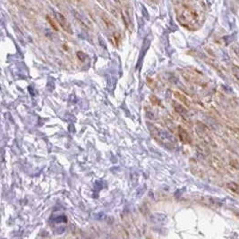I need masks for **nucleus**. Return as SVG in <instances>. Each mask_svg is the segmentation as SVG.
I'll return each mask as SVG.
<instances>
[{"label": "nucleus", "instance_id": "f257e3e1", "mask_svg": "<svg viewBox=\"0 0 239 239\" xmlns=\"http://www.w3.org/2000/svg\"><path fill=\"white\" fill-rule=\"evenodd\" d=\"M196 3L178 2L176 6V14L178 23L188 30H198L204 21V12L201 6H195Z\"/></svg>", "mask_w": 239, "mask_h": 239}, {"label": "nucleus", "instance_id": "f03ea898", "mask_svg": "<svg viewBox=\"0 0 239 239\" xmlns=\"http://www.w3.org/2000/svg\"><path fill=\"white\" fill-rule=\"evenodd\" d=\"M121 13H122V18L124 20V23L125 24L126 28L129 30H132L133 28V22H132V17L131 14L129 13V10L127 8V6L124 7L123 9H121Z\"/></svg>", "mask_w": 239, "mask_h": 239}, {"label": "nucleus", "instance_id": "7ed1b4c3", "mask_svg": "<svg viewBox=\"0 0 239 239\" xmlns=\"http://www.w3.org/2000/svg\"><path fill=\"white\" fill-rule=\"evenodd\" d=\"M56 19H57L59 24L64 29V31L68 32V33H70V34H72V33H73V31H72V29H71V26H70L69 23L67 22V20L66 19V17H65L62 13H56Z\"/></svg>", "mask_w": 239, "mask_h": 239}, {"label": "nucleus", "instance_id": "20e7f679", "mask_svg": "<svg viewBox=\"0 0 239 239\" xmlns=\"http://www.w3.org/2000/svg\"><path fill=\"white\" fill-rule=\"evenodd\" d=\"M178 135H179V139L180 141L185 143V144H188L191 143V139L188 133L186 132V130L182 127H178Z\"/></svg>", "mask_w": 239, "mask_h": 239}, {"label": "nucleus", "instance_id": "39448f33", "mask_svg": "<svg viewBox=\"0 0 239 239\" xmlns=\"http://www.w3.org/2000/svg\"><path fill=\"white\" fill-rule=\"evenodd\" d=\"M226 189L231 192L232 194H236V195H239V185H237L235 182H228L226 184Z\"/></svg>", "mask_w": 239, "mask_h": 239}, {"label": "nucleus", "instance_id": "423d86ee", "mask_svg": "<svg viewBox=\"0 0 239 239\" xmlns=\"http://www.w3.org/2000/svg\"><path fill=\"white\" fill-rule=\"evenodd\" d=\"M174 96L176 99H177L178 100H180L183 104H185L186 107L190 106V102L188 100V99L186 98L185 95H183L182 93L178 92H174Z\"/></svg>", "mask_w": 239, "mask_h": 239}, {"label": "nucleus", "instance_id": "0eeeda50", "mask_svg": "<svg viewBox=\"0 0 239 239\" xmlns=\"http://www.w3.org/2000/svg\"><path fill=\"white\" fill-rule=\"evenodd\" d=\"M101 19H102V21L104 22V24H106V26L108 28V29H113L114 28V24L112 23V21L110 20V18L106 15L104 13H102L101 14Z\"/></svg>", "mask_w": 239, "mask_h": 239}, {"label": "nucleus", "instance_id": "6e6552de", "mask_svg": "<svg viewBox=\"0 0 239 239\" xmlns=\"http://www.w3.org/2000/svg\"><path fill=\"white\" fill-rule=\"evenodd\" d=\"M47 20H48V22H49V24H50V26L53 28L55 31H58V27H57V24H56V23L54 21L53 19L49 16V15H48L47 16Z\"/></svg>", "mask_w": 239, "mask_h": 239}, {"label": "nucleus", "instance_id": "1a4fd4ad", "mask_svg": "<svg viewBox=\"0 0 239 239\" xmlns=\"http://www.w3.org/2000/svg\"><path fill=\"white\" fill-rule=\"evenodd\" d=\"M150 101L152 102V104H154V105H159L160 104V101H159V99H157L156 97H154V96H151L150 98Z\"/></svg>", "mask_w": 239, "mask_h": 239}, {"label": "nucleus", "instance_id": "9d476101", "mask_svg": "<svg viewBox=\"0 0 239 239\" xmlns=\"http://www.w3.org/2000/svg\"><path fill=\"white\" fill-rule=\"evenodd\" d=\"M175 109H176L178 113H179V112L181 113V112H184V111H185V109L182 107V106H180V105H175Z\"/></svg>", "mask_w": 239, "mask_h": 239}, {"label": "nucleus", "instance_id": "9b49d317", "mask_svg": "<svg viewBox=\"0 0 239 239\" xmlns=\"http://www.w3.org/2000/svg\"><path fill=\"white\" fill-rule=\"evenodd\" d=\"M235 68H236V69H237V71H236L235 69H233V74H234L236 75V77H237V78H238V79H239V67H235Z\"/></svg>", "mask_w": 239, "mask_h": 239}, {"label": "nucleus", "instance_id": "f8f14e48", "mask_svg": "<svg viewBox=\"0 0 239 239\" xmlns=\"http://www.w3.org/2000/svg\"><path fill=\"white\" fill-rule=\"evenodd\" d=\"M77 56H79L81 60H84V57L86 56H85V54H83L82 52H81V51H80V52H77Z\"/></svg>", "mask_w": 239, "mask_h": 239}, {"label": "nucleus", "instance_id": "ddd939ff", "mask_svg": "<svg viewBox=\"0 0 239 239\" xmlns=\"http://www.w3.org/2000/svg\"><path fill=\"white\" fill-rule=\"evenodd\" d=\"M114 38H115V40H116V42L117 43H118V40L120 39V34L118 32H116V33H114Z\"/></svg>", "mask_w": 239, "mask_h": 239}]
</instances>
